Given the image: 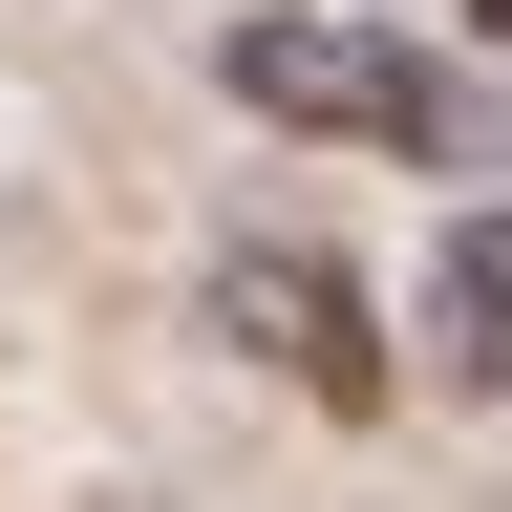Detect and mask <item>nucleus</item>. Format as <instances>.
Here are the masks:
<instances>
[{
    "mask_svg": "<svg viewBox=\"0 0 512 512\" xmlns=\"http://www.w3.org/2000/svg\"><path fill=\"white\" fill-rule=\"evenodd\" d=\"M470 22H491V43H512V0H470Z\"/></svg>",
    "mask_w": 512,
    "mask_h": 512,
    "instance_id": "20e7f679",
    "label": "nucleus"
},
{
    "mask_svg": "<svg viewBox=\"0 0 512 512\" xmlns=\"http://www.w3.org/2000/svg\"><path fill=\"white\" fill-rule=\"evenodd\" d=\"M427 363L512 406V214H448L427 235Z\"/></svg>",
    "mask_w": 512,
    "mask_h": 512,
    "instance_id": "7ed1b4c3",
    "label": "nucleus"
},
{
    "mask_svg": "<svg viewBox=\"0 0 512 512\" xmlns=\"http://www.w3.org/2000/svg\"><path fill=\"white\" fill-rule=\"evenodd\" d=\"M214 342H235V363H278L299 406H342V427H384V406H406L384 299H363L320 235H235V256H214Z\"/></svg>",
    "mask_w": 512,
    "mask_h": 512,
    "instance_id": "f03ea898",
    "label": "nucleus"
},
{
    "mask_svg": "<svg viewBox=\"0 0 512 512\" xmlns=\"http://www.w3.org/2000/svg\"><path fill=\"white\" fill-rule=\"evenodd\" d=\"M214 86L256 107V128H320V150H406V171H448V64L427 43H384V22H342V0H256V22L214 43Z\"/></svg>",
    "mask_w": 512,
    "mask_h": 512,
    "instance_id": "f257e3e1",
    "label": "nucleus"
}]
</instances>
